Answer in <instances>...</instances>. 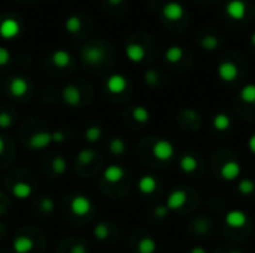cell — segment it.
Returning a JSON list of instances; mask_svg holds the SVG:
<instances>
[{"instance_id":"39","label":"cell","mask_w":255,"mask_h":253,"mask_svg":"<svg viewBox=\"0 0 255 253\" xmlns=\"http://www.w3.org/2000/svg\"><path fill=\"white\" fill-rule=\"evenodd\" d=\"M248 146H249L251 152H252V153H255V134H254L252 137L249 139V142H248Z\"/></svg>"},{"instance_id":"13","label":"cell","mask_w":255,"mask_h":253,"mask_svg":"<svg viewBox=\"0 0 255 253\" xmlns=\"http://www.w3.org/2000/svg\"><path fill=\"white\" fill-rule=\"evenodd\" d=\"M9 89H11L12 95L23 97L27 92V89H29V84H27V81L24 79V77H14L12 82H11Z\"/></svg>"},{"instance_id":"21","label":"cell","mask_w":255,"mask_h":253,"mask_svg":"<svg viewBox=\"0 0 255 253\" xmlns=\"http://www.w3.org/2000/svg\"><path fill=\"white\" fill-rule=\"evenodd\" d=\"M12 192L16 198H27L32 195V186L27 183H16L12 188Z\"/></svg>"},{"instance_id":"45","label":"cell","mask_w":255,"mask_h":253,"mask_svg":"<svg viewBox=\"0 0 255 253\" xmlns=\"http://www.w3.org/2000/svg\"><path fill=\"white\" fill-rule=\"evenodd\" d=\"M251 42L255 45V31H254V33H252V36H251Z\"/></svg>"},{"instance_id":"15","label":"cell","mask_w":255,"mask_h":253,"mask_svg":"<svg viewBox=\"0 0 255 253\" xmlns=\"http://www.w3.org/2000/svg\"><path fill=\"white\" fill-rule=\"evenodd\" d=\"M52 63L57 67H66L70 63V54L64 49H57L52 52Z\"/></svg>"},{"instance_id":"35","label":"cell","mask_w":255,"mask_h":253,"mask_svg":"<svg viewBox=\"0 0 255 253\" xmlns=\"http://www.w3.org/2000/svg\"><path fill=\"white\" fill-rule=\"evenodd\" d=\"M9 60H11V54H9V51H8L6 48H3V46H0V66L8 64Z\"/></svg>"},{"instance_id":"14","label":"cell","mask_w":255,"mask_h":253,"mask_svg":"<svg viewBox=\"0 0 255 253\" xmlns=\"http://www.w3.org/2000/svg\"><path fill=\"white\" fill-rule=\"evenodd\" d=\"M51 142H52V137H51L49 133H39V134H36V135H33V137H32L30 146L34 148V149H44Z\"/></svg>"},{"instance_id":"30","label":"cell","mask_w":255,"mask_h":253,"mask_svg":"<svg viewBox=\"0 0 255 253\" xmlns=\"http://www.w3.org/2000/svg\"><path fill=\"white\" fill-rule=\"evenodd\" d=\"M133 115H134V118L139 121V122H146L148 118H149V112L145 109V107H134L133 110Z\"/></svg>"},{"instance_id":"16","label":"cell","mask_w":255,"mask_h":253,"mask_svg":"<svg viewBox=\"0 0 255 253\" xmlns=\"http://www.w3.org/2000/svg\"><path fill=\"white\" fill-rule=\"evenodd\" d=\"M185 200H187L185 192L175 191L173 193H170V197L167 200V207L169 208H179V207H182L185 204Z\"/></svg>"},{"instance_id":"33","label":"cell","mask_w":255,"mask_h":253,"mask_svg":"<svg viewBox=\"0 0 255 253\" xmlns=\"http://www.w3.org/2000/svg\"><path fill=\"white\" fill-rule=\"evenodd\" d=\"M66 167H67V164H66V161H64V158L63 157H57L55 160H54V163H52V168H54V171L55 173H64L66 171Z\"/></svg>"},{"instance_id":"42","label":"cell","mask_w":255,"mask_h":253,"mask_svg":"<svg viewBox=\"0 0 255 253\" xmlns=\"http://www.w3.org/2000/svg\"><path fill=\"white\" fill-rule=\"evenodd\" d=\"M191 253H206V250L202 249V247H194V249L191 250Z\"/></svg>"},{"instance_id":"23","label":"cell","mask_w":255,"mask_h":253,"mask_svg":"<svg viewBox=\"0 0 255 253\" xmlns=\"http://www.w3.org/2000/svg\"><path fill=\"white\" fill-rule=\"evenodd\" d=\"M200 45H202V48H205L206 51H213V49H217V48H218L220 41H218V37H217V36L209 34V36H205V37L202 39Z\"/></svg>"},{"instance_id":"41","label":"cell","mask_w":255,"mask_h":253,"mask_svg":"<svg viewBox=\"0 0 255 253\" xmlns=\"http://www.w3.org/2000/svg\"><path fill=\"white\" fill-rule=\"evenodd\" d=\"M166 213H167V208H161V207H159V208H157V215H159L160 218H163V216H166Z\"/></svg>"},{"instance_id":"11","label":"cell","mask_w":255,"mask_h":253,"mask_svg":"<svg viewBox=\"0 0 255 253\" xmlns=\"http://www.w3.org/2000/svg\"><path fill=\"white\" fill-rule=\"evenodd\" d=\"M240 174V165L234 161H228L221 168V176L225 180H234Z\"/></svg>"},{"instance_id":"5","label":"cell","mask_w":255,"mask_h":253,"mask_svg":"<svg viewBox=\"0 0 255 253\" xmlns=\"http://www.w3.org/2000/svg\"><path fill=\"white\" fill-rule=\"evenodd\" d=\"M163 15L164 18L169 19V21H178V19H181L184 15V8L178 2H167L163 6Z\"/></svg>"},{"instance_id":"10","label":"cell","mask_w":255,"mask_h":253,"mask_svg":"<svg viewBox=\"0 0 255 253\" xmlns=\"http://www.w3.org/2000/svg\"><path fill=\"white\" fill-rule=\"evenodd\" d=\"M225 222H227V225H230L233 228H240L246 223V215L240 210H231L227 213Z\"/></svg>"},{"instance_id":"22","label":"cell","mask_w":255,"mask_h":253,"mask_svg":"<svg viewBox=\"0 0 255 253\" xmlns=\"http://www.w3.org/2000/svg\"><path fill=\"white\" fill-rule=\"evenodd\" d=\"M82 27V21H81V18L78 16V15H70L67 19H66V30L69 33H76V31H80Z\"/></svg>"},{"instance_id":"44","label":"cell","mask_w":255,"mask_h":253,"mask_svg":"<svg viewBox=\"0 0 255 253\" xmlns=\"http://www.w3.org/2000/svg\"><path fill=\"white\" fill-rule=\"evenodd\" d=\"M3 148H5V145H3V140H2V137H0V153H2Z\"/></svg>"},{"instance_id":"40","label":"cell","mask_w":255,"mask_h":253,"mask_svg":"<svg viewBox=\"0 0 255 253\" xmlns=\"http://www.w3.org/2000/svg\"><path fill=\"white\" fill-rule=\"evenodd\" d=\"M72 253H85V249H84V246L78 244V246H75V247L72 249Z\"/></svg>"},{"instance_id":"28","label":"cell","mask_w":255,"mask_h":253,"mask_svg":"<svg viewBox=\"0 0 255 253\" xmlns=\"http://www.w3.org/2000/svg\"><path fill=\"white\" fill-rule=\"evenodd\" d=\"M157 249V244L152 238H143L139 243V252L141 253H154Z\"/></svg>"},{"instance_id":"37","label":"cell","mask_w":255,"mask_h":253,"mask_svg":"<svg viewBox=\"0 0 255 253\" xmlns=\"http://www.w3.org/2000/svg\"><path fill=\"white\" fill-rule=\"evenodd\" d=\"M145 79H146V82H148L149 85H154V84L157 82V73H155L154 70L146 72V74H145Z\"/></svg>"},{"instance_id":"38","label":"cell","mask_w":255,"mask_h":253,"mask_svg":"<svg viewBox=\"0 0 255 253\" xmlns=\"http://www.w3.org/2000/svg\"><path fill=\"white\" fill-rule=\"evenodd\" d=\"M42 208L45 210V211H52V208H54V203H52V200H49V198H45L44 201H42Z\"/></svg>"},{"instance_id":"4","label":"cell","mask_w":255,"mask_h":253,"mask_svg":"<svg viewBox=\"0 0 255 253\" xmlns=\"http://www.w3.org/2000/svg\"><path fill=\"white\" fill-rule=\"evenodd\" d=\"M239 74L238 66L231 61H224L218 66V76L224 82H233Z\"/></svg>"},{"instance_id":"46","label":"cell","mask_w":255,"mask_h":253,"mask_svg":"<svg viewBox=\"0 0 255 253\" xmlns=\"http://www.w3.org/2000/svg\"><path fill=\"white\" fill-rule=\"evenodd\" d=\"M231 253H240V252H231Z\"/></svg>"},{"instance_id":"18","label":"cell","mask_w":255,"mask_h":253,"mask_svg":"<svg viewBox=\"0 0 255 253\" xmlns=\"http://www.w3.org/2000/svg\"><path fill=\"white\" fill-rule=\"evenodd\" d=\"M14 249L16 253H27L33 249V241L29 237H18L14 241Z\"/></svg>"},{"instance_id":"3","label":"cell","mask_w":255,"mask_h":253,"mask_svg":"<svg viewBox=\"0 0 255 253\" xmlns=\"http://www.w3.org/2000/svg\"><path fill=\"white\" fill-rule=\"evenodd\" d=\"M72 211L78 216H85L91 211V201L85 197V195H76L73 200H72Z\"/></svg>"},{"instance_id":"19","label":"cell","mask_w":255,"mask_h":253,"mask_svg":"<svg viewBox=\"0 0 255 253\" xmlns=\"http://www.w3.org/2000/svg\"><path fill=\"white\" fill-rule=\"evenodd\" d=\"M164 57H166V60H167L169 63H178V61L182 60L184 49H182L181 46H170V48H167Z\"/></svg>"},{"instance_id":"27","label":"cell","mask_w":255,"mask_h":253,"mask_svg":"<svg viewBox=\"0 0 255 253\" xmlns=\"http://www.w3.org/2000/svg\"><path fill=\"white\" fill-rule=\"evenodd\" d=\"M109 149H111V152H112L113 155H121V153H124V150H126V145H124V142H123L121 139L115 137V139L111 140Z\"/></svg>"},{"instance_id":"43","label":"cell","mask_w":255,"mask_h":253,"mask_svg":"<svg viewBox=\"0 0 255 253\" xmlns=\"http://www.w3.org/2000/svg\"><path fill=\"white\" fill-rule=\"evenodd\" d=\"M108 2L111 3V5H113V6H116V5H121L124 0H108Z\"/></svg>"},{"instance_id":"8","label":"cell","mask_w":255,"mask_h":253,"mask_svg":"<svg viewBox=\"0 0 255 253\" xmlns=\"http://www.w3.org/2000/svg\"><path fill=\"white\" fill-rule=\"evenodd\" d=\"M106 87L112 94H120L127 88V79L123 74H112L106 82Z\"/></svg>"},{"instance_id":"7","label":"cell","mask_w":255,"mask_h":253,"mask_svg":"<svg viewBox=\"0 0 255 253\" xmlns=\"http://www.w3.org/2000/svg\"><path fill=\"white\" fill-rule=\"evenodd\" d=\"M82 58H84L87 63H90V64H99V63L103 61L105 52L99 46H87L82 51Z\"/></svg>"},{"instance_id":"47","label":"cell","mask_w":255,"mask_h":253,"mask_svg":"<svg viewBox=\"0 0 255 253\" xmlns=\"http://www.w3.org/2000/svg\"><path fill=\"white\" fill-rule=\"evenodd\" d=\"M0 231H2V225H0Z\"/></svg>"},{"instance_id":"20","label":"cell","mask_w":255,"mask_h":253,"mask_svg":"<svg viewBox=\"0 0 255 253\" xmlns=\"http://www.w3.org/2000/svg\"><path fill=\"white\" fill-rule=\"evenodd\" d=\"M155 188H157V180L152 176H143L139 180V189L143 193H151V192H154Z\"/></svg>"},{"instance_id":"6","label":"cell","mask_w":255,"mask_h":253,"mask_svg":"<svg viewBox=\"0 0 255 253\" xmlns=\"http://www.w3.org/2000/svg\"><path fill=\"white\" fill-rule=\"evenodd\" d=\"M175 153V149L170 142L167 140H160L154 145V155L159 160H170Z\"/></svg>"},{"instance_id":"12","label":"cell","mask_w":255,"mask_h":253,"mask_svg":"<svg viewBox=\"0 0 255 253\" xmlns=\"http://www.w3.org/2000/svg\"><path fill=\"white\" fill-rule=\"evenodd\" d=\"M63 99L67 104L70 106H76L78 103L81 102V92L75 85H67L63 89Z\"/></svg>"},{"instance_id":"25","label":"cell","mask_w":255,"mask_h":253,"mask_svg":"<svg viewBox=\"0 0 255 253\" xmlns=\"http://www.w3.org/2000/svg\"><path fill=\"white\" fill-rule=\"evenodd\" d=\"M230 118L227 115H224V113H218L217 116L213 118V125H215V128L217 130H227L228 127H230Z\"/></svg>"},{"instance_id":"1","label":"cell","mask_w":255,"mask_h":253,"mask_svg":"<svg viewBox=\"0 0 255 253\" xmlns=\"http://www.w3.org/2000/svg\"><path fill=\"white\" fill-rule=\"evenodd\" d=\"M21 31V24H19L16 19L6 18L0 23V36L3 39H14Z\"/></svg>"},{"instance_id":"32","label":"cell","mask_w":255,"mask_h":253,"mask_svg":"<svg viewBox=\"0 0 255 253\" xmlns=\"http://www.w3.org/2000/svg\"><path fill=\"white\" fill-rule=\"evenodd\" d=\"M254 189H255V183L252 182V180H249V179H243L240 183H239V191L242 192V193H251V192H254Z\"/></svg>"},{"instance_id":"9","label":"cell","mask_w":255,"mask_h":253,"mask_svg":"<svg viewBox=\"0 0 255 253\" xmlns=\"http://www.w3.org/2000/svg\"><path fill=\"white\" fill-rule=\"evenodd\" d=\"M126 55L130 61L141 63L145 58V48L139 44H128L126 46Z\"/></svg>"},{"instance_id":"2","label":"cell","mask_w":255,"mask_h":253,"mask_svg":"<svg viewBox=\"0 0 255 253\" xmlns=\"http://www.w3.org/2000/svg\"><path fill=\"white\" fill-rule=\"evenodd\" d=\"M225 12L231 19L240 21L246 14V5H245L243 0H230V2L227 3V6H225Z\"/></svg>"},{"instance_id":"17","label":"cell","mask_w":255,"mask_h":253,"mask_svg":"<svg viewBox=\"0 0 255 253\" xmlns=\"http://www.w3.org/2000/svg\"><path fill=\"white\" fill-rule=\"evenodd\" d=\"M124 178V168L120 165H111L105 171V179L108 182H118Z\"/></svg>"},{"instance_id":"36","label":"cell","mask_w":255,"mask_h":253,"mask_svg":"<svg viewBox=\"0 0 255 253\" xmlns=\"http://www.w3.org/2000/svg\"><path fill=\"white\" fill-rule=\"evenodd\" d=\"M96 157V153H94V150H90V149H85V150H82L81 153H80V160L82 161V163H90L93 158Z\"/></svg>"},{"instance_id":"34","label":"cell","mask_w":255,"mask_h":253,"mask_svg":"<svg viewBox=\"0 0 255 253\" xmlns=\"http://www.w3.org/2000/svg\"><path fill=\"white\" fill-rule=\"evenodd\" d=\"M11 124H12V118H11L9 113H6V112L0 113V128H8V127H11Z\"/></svg>"},{"instance_id":"29","label":"cell","mask_w":255,"mask_h":253,"mask_svg":"<svg viewBox=\"0 0 255 253\" xmlns=\"http://www.w3.org/2000/svg\"><path fill=\"white\" fill-rule=\"evenodd\" d=\"M195 167H197V161H195L194 157H190V155H188V157H184L181 160V168L184 171H194Z\"/></svg>"},{"instance_id":"24","label":"cell","mask_w":255,"mask_h":253,"mask_svg":"<svg viewBox=\"0 0 255 253\" xmlns=\"http://www.w3.org/2000/svg\"><path fill=\"white\" fill-rule=\"evenodd\" d=\"M240 97H242V100L246 102V103H255V85L249 84V85L243 87L242 91H240Z\"/></svg>"},{"instance_id":"26","label":"cell","mask_w":255,"mask_h":253,"mask_svg":"<svg viewBox=\"0 0 255 253\" xmlns=\"http://www.w3.org/2000/svg\"><path fill=\"white\" fill-rule=\"evenodd\" d=\"M100 135H102V128L99 127V125H91L88 130H87V133H85V139L88 140V142H97L100 139Z\"/></svg>"},{"instance_id":"31","label":"cell","mask_w":255,"mask_h":253,"mask_svg":"<svg viewBox=\"0 0 255 253\" xmlns=\"http://www.w3.org/2000/svg\"><path fill=\"white\" fill-rule=\"evenodd\" d=\"M94 234L97 238H100V240H106L108 236H109V231H108V226L105 223H99L96 228H94Z\"/></svg>"}]
</instances>
